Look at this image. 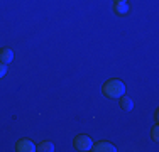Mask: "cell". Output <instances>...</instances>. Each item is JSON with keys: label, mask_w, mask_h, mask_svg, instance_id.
Wrapping results in <instances>:
<instances>
[{"label": "cell", "mask_w": 159, "mask_h": 152, "mask_svg": "<svg viewBox=\"0 0 159 152\" xmlns=\"http://www.w3.org/2000/svg\"><path fill=\"white\" fill-rule=\"evenodd\" d=\"M14 61V51L9 47H2L0 49V63L3 64H9Z\"/></svg>", "instance_id": "cell-5"}, {"label": "cell", "mask_w": 159, "mask_h": 152, "mask_svg": "<svg viewBox=\"0 0 159 152\" xmlns=\"http://www.w3.org/2000/svg\"><path fill=\"white\" fill-rule=\"evenodd\" d=\"M73 144H75V149H76V150L86 152V150H92L93 140H92V137H88V135H83V134H80V135H76V137H75Z\"/></svg>", "instance_id": "cell-2"}, {"label": "cell", "mask_w": 159, "mask_h": 152, "mask_svg": "<svg viewBox=\"0 0 159 152\" xmlns=\"http://www.w3.org/2000/svg\"><path fill=\"white\" fill-rule=\"evenodd\" d=\"M103 95L108 98H120L125 95V85H124L122 79L119 78H113L108 79L107 83L103 85Z\"/></svg>", "instance_id": "cell-1"}, {"label": "cell", "mask_w": 159, "mask_h": 152, "mask_svg": "<svg viewBox=\"0 0 159 152\" xmlns=\"http://www.w3.org/2000/svg\"><path fill=\"white\" fill-rule=\"evenodd\" d=\"M119 100H120V108H122V110L130 112V110L134 108V101H132V98H129V96H125V95H124V96L119 98Z\"/></svg>", "instance_id": "cell-7"}, {"label": "cell", "mask_w": 159, "mask_h": 152, "mask_svg": "<svg viewBox=\"0 0 159 152\" xmlns=\"http://www.w3.org/2000/svg\"><path fill=\"white\" fill-rule=\"evenodd\" d=\"M113 12L117 15H125L129 12L127 2H113Z\"/></svg>", "instance_id": "cell-6"}, {"label": "cell", "mask_w": 159, "mask_h": 152, "mask_svg": "<svg viewBox=\"0 0 159 152\" xmlns=\"http://www.w3.org/2000/svg\"><path fill=\"white\" fill-rule=\"evenodd\" d=\"M5 74H7V64L0 63V78H3Z\"/></svg>", "instance_id": "cell-9"}, {"label": "cell", "mask_w": 159, "mask_h": 152, "mask_svg": "<svg viewBox=\"0 0 159 152\" xmlns=\"http://www.w3.org/2000/svg\"><path fill=\"white\" fill-rule=\"evenodd\" d=\"M159 128H157V125H154V127H152V139L154 140H159Z\"/></svg>", "instance_id": "cell-10"}, {"label": "cell", "mask_w": 159, "mask_h": 152, "mask_svg": "<svg viewBox=\"0 0 159 152\" xmlns=\"http://www.w3.org/2000/svg\"><path fill=\"white\" fill-rule=\"evenodd\" d=\"M92 150H95V152H117L115 145L110 142H97L92 145Z\"/></svg>", "instance_id": "cell-4"}, {"label": "cell", "mask_w": 159, "mask_h": 152, "mask_svg": "<svg viewBox=\"0 0 159 152\" xmlns=\"http://www.w3.org/2000/svg\"><path fill=\"white\" fill-rule=\"evenodd\" d=\"M37 150H41V152H52V150H54V144L49 142V140H43V142H39V145H37Z\"/></svg>", "instance_id": "cell-8"}, {"label": "cell", "mask_w": 159, "mask_h": 152, "mask_svg": "<svg viewBox=\"0 0 159 152\" xmlns=\"http://www.w3.org/2000/svg\"><path fill=\"white\" fill-rule=\"evenodd\" d=\"M16 150L17 152H36L37 147H36V144H34L32 140L20 139V140H17V144H16Z\"/></svg>", "instance_id": "cell-3"}, {"label": "cell", "mask_w": 159, "mask_h": 152, "mask_svg": "<svg viewBox=\"0 0 159 152\" xmlns=\"http://www.w3.org/2000/svg\"><path fill=\"white\" fill-rule=\"evenodd\" d=\"M113 2H127V0H113Z\"/></svg>", "instance_id": "cell-11"}]
</instances>
